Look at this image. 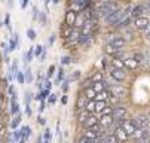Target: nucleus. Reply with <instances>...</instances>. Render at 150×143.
Here are the masks:
<instances>
[{"label": "nucleus", "mask_w": 150, "mask_h": 143, "mask_svg": "<svg viewBox=\"0 0 150 143\" xmlns=\"http://www.w3.org/2000/svg\"><path fill=\"white\" fill-rule=\"evenodd\" d=\"M112 64H113V67H115V69H119V70H123V69H125L123 61H122V60H119L117 57H115V58L112 60Z\"/></svg>", "instance_id": "f3484780"}, {"label": "nucleus", "mask_w": 150, "mask_h": 143, "mask_svg": "<svg viewBox=\"0 0 150 143\" xmlns=\"http://www.w3.org/2000/svg\"><path fill=\"white\" fill-rule=\"evenodd\" d=\"M49 137H51V136H49V130H46V133H45V140L49 142Z\"/></svg>", "instance_id": "864d4df0"}, {"label": "nucleus", "mask_w": 150, "mask_h": 143, "mask_svg": "<svg viewBox=\"0 0 150 143\" xmlns=\"http://www.w3.org/2000/svg\"><path fill=\"white\" fill-rule=\"evenodd\" d=\"M149 24H150V21L146 18V16H141V18H137V19H134V26L138 28V30H147V27H149Z\"/></svg>", "instance_id": "39448f33"}, {"label": "nucleus", "mask_w": 150, "mask_h": 143, "mask_svg": "<svg viewBox=\"0 0 150 143\" xmlns=\"http://www.w3.org/2000/svg\"><path fill=\"white\" fill-rule=\"evenodd\" d=\"M58 72H59V73H58V80H61V79H62V76H64V70H62V69H59Z\"/></svg>", "instance_id": "de8ad7c7"}, {"label": "nucleus", "mask_w": 150, "mask_h": 143, "mask_svg": "<svg viewBox=\"0 0 150 143\" xmlns=\"http://www.w3.org/2000/svg\"><path fill=\"white\" fill-rule=\"evenodd\" d=\"M103 143H119V140L116 139L115 134H107L103 137Z\"/></svg>", "instance_id": "a211bd4d"}, {"label": "nucleus", "mask_w": 150, "mask_h": 143, "mask_svg": "<svg viewBox=\"0 0 150 143\" xmlns=\"http://www.w3.org/2000/svg\"><path fill=\"white\" fill-rule=\"evenodd\" d=\"M125 131H126V134L128 136H134L135 133H137V125H135V121H131V119H123V121H120V124H119Z\"/></svg>", "instance_id": "f03ea898"}, {"label": "nucleus", "mask_w": 150, "mask_h": 143, "mask_svg": "<svg viewBox=\"0 0 150 143\" xmlns=\"http://www.w3.org/2000/svg\"><path fill=\"white\" fill-rule=\"evenodd\" d=\"M101 79H103V75H101V72H97L92 78H91V80L94 84H97V82H101Z\"/></svg>", "instance_id": "cd10ccee"}, {"label": "nucleus", "mask_w": 150, "mask_h": 143, "mask_svg": "<svg viewBox=\"0 0 150 143\" xmlns=\"http://www.w3.org/2000/svg\"><path fill=\"white\" fill-rule=\"evenodd\" d=\"M25 76H27V80H28V82H31V80H33V76H31V70H30V69L25 72Z\"/></svg>", "instance_id": "79ce46f5"}, {"label": "nucleus", "mask_w": 150, "mask_h": 143, "mask_svg": "<svg viewBox=\"0 0 150 143\" xmlns=\"http://www.w3.org/2000/svg\"><path fill=\"white\" fill-rule=\"evenodd\" d=\"M54 72H55V66H51V67H49V70H48V76L51 78V76L54 75Z\"/></svg>", "instance_id": "37998d69"}, {"label": "nucleus", "mask_w": 150, "mask_h": 143, "mask_svg": "<svg viewBox=\"0 0 150 143\" xmlns=\"http://www.w3.org/2000/svg\"><path fill=\"white\" fill-rule=\"evenodd\" d=\"M98 11H100V15L107 18L110 16L112 14H115L116 11H119V5L115 3V2H103L98 5Z\"/></svg>", "instance_id": "f257e3e1"}, {"label": "nucleus", "mask_w": 150, "mask_h": 143, "mask_svg": "<svg viewBox=\"0 0 150 143\" xmlns=\"http://www.w3.org/2000/svg\"><path fill=\"white\" fill-rule=\"evenodd\" d=\"M36 18H37V9L33 8V19H36Z\"/></svg>", "instance_id": "3c124183"}, {"label": "nucleus", "mask_w": 150, "mask_h": 143, "mask_svg": "<svg viewBox=\"0 0 150 143\" xmlns=\"http://www.w3.org/2000/svg\"><path fill=\"white\" fill-rule=\"evenodd\" d=\"M123 34H125V37H126L128 40H131V39H132V33H131L129 30H125V33H123Z\"/></svg>", "instance_id": "a19ab883"}, {"label": "nucleus", "mask_w": 150, "mask_h": 143, "mask_svg": "<svg viewBox=\"0 0 150 143\" xmlns=\"http://www.w3.org/2000/svg\"><path fill=\"white\" fill-rule=\"evenodd\" d=\"M105 107H107V106H105L104 101H97V105H95V112H103Z\"/></svg>", "instance_id": "bb28decb"}, {"label": "nucleus", "mask_w": 150, "mask_h": 143, "mask_svg": "<svg viewBox=\"0 0 150 143\" xmlns=\"http://www.w3.org/2000/svg\"><path fill=\"white\" fill-rule=\"evenodd\" d=\"M11 110H12V113L15 115H18V112H19V106H18V103H16V98H12V101H11Z\"/></svg>", "instance_id": "b1692460"}, {"label": "nucleus", "mask_w": 150, "mask_h": 143, "mask_svg": "<svg viewBox=\"0 0 150 143\" xmlns=\"http://www.w3.org/2000/svg\"><path fill=\"white\" fill-rule=\"evenodd\" d=\"M54 40H55V37H54V36H51V37H49V45H52V43H54Z\"/></svg>", "instance_id": "6e6d98bb"}, {"label": "nucleus", "mask_w": 150, "mask_h": 143, "mask_svg": "<svg viewBox=\"0 0 150 143\" xmlns=\"http://www.w3.org/2000/svg\"><path fill=\"white\" fill-rule=\"evenodd\" d=\"M70 39H71V40H79V39H80V31H79V30H73L71 34H70Z\"/></svg>", "instance_id": "2f4dec72"}, {"label": "nucleus", "mask_w": 150, "mask_h": 143, "mask_svg": "<svg viewBox=\"0 0 150 143\" xmlns=\"http://www.w3.org/2000/svg\"><path fill=\"white\" fill-rule=\"evenodd\" d=\"M28 5V2H27V0H24V2H23V5H21V6H23V8H25Z\"/></svg>", "instance_id": "4d7b16f0"}, {"label": "nucleus", "mask_w": 150, "mask_h": 143, "mask_svg": "<svg viewBox=\"0 0 150 143\" xmlns=\"http://www.w3.org/2000/svg\"><path fill=\"white\" fill-rule=\"evenodd\" d=\"M122 14H123V11H116L115 14H112L110 16H107L105 18V23H109V24H112V26H116L119 21H120V18H122Z\"/></svg>", "instance_id": "20e7f679"}, {"label": "nucleus", "mask_w": 150, "mask_h": 143, "mask_svg": "<svg viewBox=\"0 0 150 143\" xmlns=\"http://www.w3.org/2000/svg\"><path fill=\"white\" fill-rule=\"evenodd\" d=\"M16 43H18V36L15 34V37L11 40V42H9V51H13L15 48H16Z\"/></svg>", "instance_id": "7c9ffc66"}, {"label": "nucleus", "mask_w": 150, "mask_h": 143, "mask_svg": "<svg viewBox=\"0 0 150 143\" xmlns=\"http://www.w3.org/2000/svg\"><path fill=\"white\" fill-rule=\"evenodd\" d=\"M36 143H42V137H40V136L37 137V142H36Z\"/></svg>", "instance_id": "13d9d810"}, {"label": "nucleus", "mask_w": 150, "mask_h": 143, "mask_svg": "<svg viewBox=\"0 0 150 143\" xmlns=\"http://www.w3.org/2000/svg\"><path fill=\"white\" fill-rule=\"evenodd\" d=\"M88 103H89V100L85 97V95H80L79 100H77V110H79V112H80V110H85Z\"/></svg>", "instance_id": "dca6fc26"}, {"label": "nucleus", "mask_w": 150, "mask_h": 143, "mask_svg": "<svg viewBox=\"0 0 150 143\" xmlns=\"http://www.w3.org/2000/svg\"><path fill=\"white\" fill-rule=\"evenodd\" d=\"M144 33H146V37H149V39H150V24H149V27H147V30H146Z\"/></svg>", "instance_id": "8fccbe9b"}, {"label": "nucleus", "mask_w": 150, "mask_h": 143, "mask_svg": "<svg viewBox=\"0 0 150 143\" xmlns=\"http://www.w3.org/2000/svg\"><path fill=\"white\" fill-rule=\"evenodd\" d=\"M49 103H51V105L55 103V95H54V94H51V97H49Z\"/></svg>", "instance_id": "09e8293b"}, {"label": "nucleus", "mask_w": 150, "mask_h": 143, "mask_svg": "<svg viewBox=\"0 0 150 143\" xmlns=\"http://www.w3.org/2000/svg\"><path fill=\"white\" fill-rule=\"evenodd\" d=\"M39 16H40L42 24H45V23H46V16H45V14H39Z\"/></svg>", "instance_id": "c03bdc74"}, {"label": "nucleus", "mask_w": 150, "mask_h": 143, "mask_svg": "<svg viewBox=\"0 0 150 143\" xmlns=\"http://www.w3.org/2000/svg\"><path fill=\"white\" fill-rule=\"evenodd\" d=\"M150 124V119H149V115H140L137 119H135V125L138 130H146Z\"/></svg>", "instance_id": "7ed1b4c3"}, {"label": "nucleus", "mask_w": 150, "mask_h": 143, "mask_svg": "<svg viewBox=\"0 0 150 143\" xmlns=\"http://www.w3.org/2000/svg\"><path fill=\"white\" fill-rule=\"evenodd\" d=\"M137 143H150V140H149V139H143V137H141V139H138V140H137Z\"/></svg>", "instance_id": "49530a36"}, {"label": "nucleus", "mask_w": 150, "mask_h": 143, "mask_svg": "<svg viewBox=\"0 0 150 143\" xmlns=\"http://www.w3.org/2000/svg\"><path fill=\"white\" fill-rule=\"evenodd\" d=\"M19 122H21V116H19V115H16V116L13 118V121L11 122V127H12L13 130H16V127H18Z\"/></svg>", "instance_id": "c756f323"}, {"label": "nucleus", "mask_w": 150, "mask_h": 143, "mask_svg": "<svg viewBox=\"0 0 150 143\" xmlns=\"http://www.w3.org/2000/svg\"><path fill=\"white\" fill-rule=\"evenodd\" d=\"M21 131H23V139L24 140H27L30 137V134H31V128L30 127H23V128H21Z\"/></svg>", "instance_id": "393cba45"}, {"label": "nucleus", "mask_w": 150, "mask_h": 143, "mask_svg": "<svg viewBox=\"0 0 150 143\" xmlns=\"http://www.w3.org/2000/svg\"><path fill=\"white\" fill-rule=\"evenodd\" d=\"M76 19H77V12L76 11H69L66 15V24L69 27H73L76 24Z\"/></svg>", "instance_id": "1a4fd4ad"}, {"label": "nucleus", "mask_w": 150, "mask_h": 143, "mask_svg": "<svg viewBox=\"0 0 150 143\" xmlns=\"http://www.w3.org/2000/svg\"><path fill=\"white\" fill-rule=\"evenodd\" d=\"M16 79H18V82H19V84H24V80H25L24 73H23V72H18V73H16Z\"/></svg>", "instance_id": "473e14b6"}, {"label": "nucleus", "mask_w": 150, "mask_h": 143, "mask_svg": "<svg viewBox=\"0 0 150 143\" xmlns=\"http://www.w3.org/2000/svg\"><path fill=\"white\" fill-rule=\"evenodd\" d=\"M77 116H79V121L82 122V124H85V122H86V119L89 118V112H88V110H80V112L77 113Z\"/></svg>", "instance_id": "6ab92c4d"}, {"label": "nucleus", "mask_w": 150, "mask_h": 143, "mask_svg": "<svg viewBox=\"0 0 150 143\" xmlns=\"http://www.w3.org/2000/svg\"><path fill=\"white\" fill-rule=\"evenodd\" d=\"M74 26H77V27L83 26V18H82V16H77V19H76V24H74Z\"/></svg>", "instance_id": "ea45409f"}, {"label": "nucleus", "mask_w": 150, "mask_h": 143, "mask_svg": "<svg viewBox=\"0 0 150 143\" xmlns=\"http://www.w3.org/2000/svg\"><path fill=\"white\" fill-rule=\"evenodd\" d=\"M42 48H43V46H40V45H39V46H36V49H34V55H37V57H39V55L43 54V49H42Z\"/></svg>", "instance_id": "e433bc0d"}, {"label": "nucleus", "mask_w": 150, "mask_h": 143, "mask_svg": "<svg viewBox=\"0 0 150 143\" xmlns=\"http://www.w3.org/2000/svg\"><path fill=\"white\" fill-rule=\"evenodd\" d=\"M104 51H105V54H110V55H115V54H117V48H115L113 45H110V43H107L105 45V48H104Z\"/></svg>", "instance_id": "412c9836"}, {"label": "nucleus", "mask_w": 150, "mask_h": 143, "mask_svg": "<svg viewBox=\"0 0 150 143\" xmlns=\"http://www.w3.org/2000/svg\"><path fill=\"white\" fill-rule=\"evenodd\" d=\"M100 124V119L97 118V116H94V115H89V118L86 119V122H85V128L86 130H89V128H94V127H97Z\"/></svg>", "instance_id": "9b49d317"}, {"label": "nucleus", "mask_w": 150, "mask_h": 143, "mask_svg": "<svg viewBox=\"0 0 150 143\" xmlns=\"http://www.w3.org/2000/svg\"><path fill=\"white\" fill-rule=\"evenodd\" d=\"M61 103H62V105H66V103H67V97H66V95L61 98Z\"/></svg>", "instance_id": "5fc2aeb1"}, {"label": "nucleus", "mask_w": 150, "mask_h": 143, "mask_svg": "<svg viewBox=\"0 0 150 143\" xmlns=\"http://www.w3.org/2000/svg\"><path fill=\"white\" fill-rule=\"evenodd\" d=\"M85 97H86L88 100H95V97H97V92L94 91V88H86V91H85Z\"/></svg>", "instance_id": "aec40b11"}, {"label": "nucleus", "mask_w": 150, "mask_h": 143, "mask_svg": "<svg viewBox=\"0 0 150 143\" xmlns=\"http://www.w3.org/2000/svg\"><path fill=\"white\" fill-rule=\"evenodd\" d=\"M18 143H25V140H24V139H21V140H19Z\"/></svg>", "instance_id": "052dcab7"}, {"label": "nucleus", "mask_w": 150, "mask_h": 143, "mask_svg": "<svg viewBox=\"0 0 150 143\" xmlns=\"http://www.w3.org/2000/svg\"><path fill=\"white\" fill-rule=\"evenodd\" d=\"M115 136H116V139H117L119 142H126V140H128V137H129V136L126 134V131H125L120 125H117V127H116V130H115Z\"/></svg>", "instance_id": "9d476101"}, {"label": "nucleus", "mask_w": 150, "mask_h": 143, "mask_svg": "<svg viewBox=\"0 0 150 143\" xmlns=\"http://www.w3.org/2000/svg\"><path fill=\"white\" fill-rule=\"evenodd\" d=\"M110 75H112V78L115 80H117V82H122V80L125 79V72L123 70H119V69H115V67H112Z\"/></svg>", "instance_id": "f8f14e48"}, {"label": "nucleus", "mask_w": 150, "mask_h": 143, "mask_svg": "<svg viewBox=\"0 0 150 143\" xmlns=\"http://www.w3.org/2000/svg\"><path fill=\"white\" fill-rule=\"evenodd\" d=\"M110 91H112V94L113 95H116V97H123L125 94H126V90L122 87V85H113L112 88H110Z\"/></svg>", "instance_id": "ddd939ff"}, {"label": "nucleus", "mask_w": 150, "mask_h": 143, "mask_svg": "<svg viewBox=\"0 0 150 143\" xmlns=\"http://www.w3.org/2000/svg\"><path fill=\"white\" fill-rule=\"evenodd\" d=\"M85 143H95V140H86Z\"/></svg>", "instance_id": "bf43d9fd"}, {"label": "nucleus", "mask_w": 150, "mask_h": 143, "mask_svg": "<svg viewBox=\"0 0 150 143\" xmlns=\"http://www.w3.org/2000/svg\"><path fill=\"white\" fill-rule=\"evenodd\" d=\"M27 36H28V39L33 40V39H36V31H34L33 28H28V30H27Z\"/></svg>", "instance_id": "f704fd0d"}, {"label": "nucleus", "mask_w": 150, "mask_h": 143, "mask_svg": "<svg viewBox=\"0 0 150 143\" xmlns=\"http://www.w3.org/2000/svg\"><path fill=\"white\" fill-rule=\"evenodd\" d=\"M110 95V92L109 91H103V92H100V94H97V97H95V101H104L107 97H109Z\"/></svg>", "instance_id": "5701e85b"}, {"label": "nucleus", "mask_w": 150, "mask_h": 143, "mask_svg": "<svg viewBox=\"0 0 150 143\" xmlns=\"http://www.w3.org/2000/svg\"><path fill=\"white\" fill-rule=\"evenodd\" d=\"M113 118L115 121H123L126 118V109L125 107H113Z\"/></svg>", "instance_id": "423d86ee"}, {"label": "nucleus", "mask_w": 150, "mask_h": 143, "mask_svg": "<svg viewBox=\"0 0 150 143\" xmlns=\"http://www.w3.org/2000/svg\"><path fill=\"white\" fill-rule=\"evenodd\" d=\"M123 64H125L126 69H129V70H135V69L138 67L137 60H134V58H125V60H123Z\"/></svg>", "instance_id": "2eb2a0df"}, {"label": "nucleus", "mask_w": 150, "mask_h": 143, "mask_svg": "<svg viewBox=\"0 0 150 143\" xmlns=\"http://www.w3.org/2000/svg\"><path fill=\"white\" fill-rule=\"evenodd\" d=\"M134 60H137V63H141V61H144V55L143 54H135Z\"/></svg>", "instance_id": "4c0bfd02"}, {"label": "nucleus", "mask_w": 150, "mask_h": 143, "mask_svg": "<svg viewBox=\"0 0 150 143\" xmlns=\"http://www.w3.org/2000/svg\"><path fill=\"white\" fill-rule=\"evenodd\" d=\"M12 137H13V140H15V142H19L21 139H23V131H21V130H13Z\"/></svg>", "instance_id": "a878e982"}, {"label": "nucleus", "mask_w": 150, "mask_h": 143, "mask_svg": "<svg viewBox=\"0 0 150 143\" xmlns=\"http://www.w3.org/2000/svg\"><path fill=\"white\" fill-rule=\"evenodd\" d=\"M33 55H34V51H33V48L25 54V61H31V58H33Z\"/></svg>", "instance_id": "c9c22d12"}, {"label": "nucleus", "mask_w": 150, "mask_h": 143, "mask_svg": "<svg viewBox=\"0 0 150 143\" xmlns=\"http://www.w3.org/2000/svg\"><path fill=\"white\" fill-rule=\"evenodd\" d=\"M146 9H147V6H144V5H137V6H134V8H132L131 16H132L134 19L141 18V16H143V14L146 12Z\"/></svg>", "instance_id": "0eeeda50"}, {"label": "nucleus", "mask_w": 150, "mask_h": 143, "mask_svg": "<svg viewBox=\"0 0 150 143\" xmlns=\"http://www.w3.org/2000/svg\"><path fill=\"white\" fill-rule=\"evenodd\" d=\"M109 43H110V45H113L115 48L120 49V48L125 45V39H123L122 36H113V37H110V39H109Z\"/></svg>", "instance_id": "6e6552de"}, {"label": "nucleus", "mask_w": 150, "mask_h": 143, "mask_svg": "<svg viewBox=\"0 0 150 143\" xmlns=\"http://www.w3.org/2000/svg\"><path fill=\"white\" fill-rule=\"evenodd\" d=\"M25 113H27L28 116L31 115V109H30V106H25Z\"/></svg>", "instance_id": "603ef678"}, {"label": "nucleus", "mask_w": 150, "mask_h": 143, "mask_svg": "<svg viewBox=\"0 0 150 143\" xmlns=\"http://www.w3.org/2000/svg\"><path fill=\"white\" fill-rule=\"evenodd\" d=\"M88 40H89V34H80V39H79L80 43H86Z\"/></svg>", "instance_id": "72a5a7b5"}, {"label": "nucleus", "mask_w": 150, "mask_h": 143, "mask_svg": "<svg viewBox=\"0 0 150 143\" xmlns=\"http://www.w3.org/2000/svg\"><path fill=\"white\" fill-rule=\"evenodd\" d=\"M113 121H115L113 115H104V116H101V119H100V125H103V127H110V125L113 124Z\"/></svg>", "instance_id": "4468645a"}, {"label": "nucleus", "mask_w": 150, "mask_h": 143, "mask_svg": "<svg viewBox=\"0 0 150 143\" xmlns=\"http://www.w3.org/2000/svg\"><path fill=\"white\" fill-rule=\"evenodd\" d=\"M94 91L97 92V94H100V92H103V91H105V85H104V82H97V84H94Z\"/></svg>", "instance_id": "4be33fe9"}, {"label": "nucleus", "mask_w": 150, "mask_h": 143, "mask_svg": "<svg viewBox=\"0 0 150 143\" xmlns=\"http://www.w3.org/2000/svg\"><path fill=\"white\" fill-rule=\"evenodd\" d=\"M61 63H62V64H69V63H70V58H69V57L61 58Z\"/></svg>", "instance_id": "a18cd8bd"}, {"label": "nucleus", "mask_w": 150, "mask_h": 143, "mask_svg": "<svg viewBox=\"0 0 150 143\" xmlns=\"http://www.w3.org/2000/svg\"><path fill=\"white\" fill-rule=\"evenodd\" d=\"M95 105H97V101H95V100L89 101V103L86 105V109H85V110H88V112H95Z\"/></svg>", "instance_id": "c85d7f7f"}, {"label": "nucleus", "mask_w": 150, "mask_h": 143, "mask_svg": "<svg viewBox=\"0 0 150 143\" xmlns=\"http://www.w3.org/2000/svg\"><path fill=\"white\" fill-rule=\"evenodd\" d=\"M5 26L11 30V16L9 15H6V18H5Z\"/></svg>", "instance_id": "58836bf2"}]
</instances>
